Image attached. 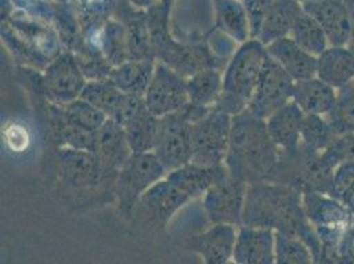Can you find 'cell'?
Wrapping results in <instances>:
<instances>
[{
	"label": "cell",
	"instance_id": "6da1fadb",
	"mask_svg": "<svg viewBox=\"0 0 354 264\" xmlns=\"http://www.w3.org/2000/svg\"><path fill=\"white\" fill-rule=\"evenodd\" d=\"M241 226L270 229L281 234L301 238L316 255V241L319 236L304 213L301 191L292 187L270 181L250 184L248 187Z\"/></svg>",
	"mask_w": 354,
	"mask_h": 264
},
{
	"label": "cell",
	"instance_id": "7a4b0ae2",
	"mask_svg": "<svg viewBox=\"0 0 354 264\" xmlns=\"http://www.w3.org/2000/svg\"><path fill=\"white\" fill-rule=\"evenodd\" d=\"M279 149L271 140L266 120L249 110L232 117V132L225 167L246 184L267 181L279 160Z\"/></svg>",
	"mask_w": 354,
	"mask_h": 264
},
{
	"label": "cell",
	"instance_id": "3957f363",
	"mask_svg": "<svg viewBox=\"0 0 354 264\" xmlns=\"http://www.w3.org/2000/svg\"><path fill=\"white\" fill-rule=\"evenodd\" d=\"M149 10L148 24L156 61L165 64L185 78L207 69L225 70L230 59L218 56L205 41L183 44L171 36L167 24L169 12L162 3Z\"/></svg>",
	"mask_w": 354,
	"mask_h": 264
},
{
	"label": "cell",
	"instance_id": "277c9868",
	"mask_svg": "<svg viewBox=\"0 0 354 264\" xmlns=\"http://www.w3.org/2000/svg\"><path fill=\"white\" fill-rule=\"evenodd\" d=\"M267 57L265 45L257 39L239 45L223 70V90L216 107L232 117L248 110Z\"/></svg>",
	"mask_w": 354,
	"mask_h": 264
},
{
	"label": "cell",
	"instance_id": "5b68a950",
	"mask_svg": "<svg viewBox=\"0 0 354 264\" xmlns=\"http://www.w3.org/2000/svg\"><path fill=\"white\" fill-rule=\"evenodd\" d=\"M167 169L153 152L133 153L120 168L114 182V196L120 213L131 217L142 196L167 176Z\"/></svg>",
	"mask_w": 354,
	"mask_h": 264
},
{
	"label": "cell",
	"instance_id": "8992f818",
	"mask_svg": "<svg viewBox=\"0 0 354 264\" xmlns=\"http://www.w3.org/2000/svg\"><path fill=\"white\" fill-rule=\"evenodd\" d=\"M192 123L188 106L181 111L159 117L152 152L167 172L192 162Z\"/></svg>",
	"mask_w": 354,
	"mask_h": 264
},
{
	"label": "cell",
	"instance_id": "52a82bcc",
	"mask_svg": "<svg viewBox=\"0 0 354 264\" xmlns=\"http://www.w3.org/2000/svg\"><path fill=\"white\" fill-rule=\"evenodd\" d=\"M232 132V115L213 107L192 123V162L203 167L225 164Z\"/></svg>",
	"mask_w": 354,
	"mask_h": 264
},
{
	"label": "cell",
	"instance_id": "ba28073f",
	"mask_svg": "<svg viewBox=\"0 0 354 264\" xmlns=\"http://www.w3.org/2000/svg\"><path fill=\"white\" fill-rule=\"evenodd\" d=\"M88 79L80 68L73 52H61L48 64L41 77V88L46 101L66 106L81 98Z\"/></svg>",
	"mask_w": 354,
	"mask_h": 264
},
{
	"label": "cell",
	"instance_id": "9c48e42d",
	"mask_svg": "<svg viewBox=\"0 0 354 264\" xmlns=\"http://www.w3.org/2000/svg\"><path fill=\"white\" fill-rule=\"evenodd\" d=\"M303 209L313 230L320 239L339 245L346 227L353 220L352 214L337 197L316 189L301 191Z\"/></svg>",
	"mask_w": 354,
	"mask_h": 264
},
{
	"label": "cell",
	"instance_id": "30bf717a",
	"mask_svg": "<svg viewBox=\"0 0 354 264\" xmlns=\"http://www.w3.org/2000/svg\"><path fill=\"white\" fill-rule=\"evenodd\" d=\"M248 187L245 181L223 173L203 197L204 210L212 225H242V214L246 202Z\"/></svg>",
	"mask_w": 354,
	"mask_h": 264
},
{
	"label": "cell",
	"instance_id": "8fae6325",
	"mask_svg": "<svg viewBox=\"0 0 354 264\" xmlns=\"http://www.w3.org/2000/svg\"><path fill=\"white\" fill-rule=\"evenodd\" d=\"M294 90L295 81L268 56L248 110L254 117L266 120L292 101Z\"/></svg>",
	"mask_w": 354,
	"mask_h": 264
},
{
	"label": "cell",
	"instance_id": "7c38bea8",
	"mask_svg": "<svg viewBox=\"0 0 354 264\" xmlns=\"http://www.w3.org/2000/svg\"><path fill=\"white\" fill-rule=\"evenodd\" d=\"M145 102L151 114L156 117L184 110L189 104L187 78L158 61Z\"/></svg>",
	"mask_w": 354,
	"mask_h": 264
},
{
	"label": "cell",
	"instance_id": "4fadbf2b",
	"mask_svg": "<svg viewBox=\"0 0 354 264\" xmlns=\"http://www.w3.org/2000/svg\"><path fill=\"white\" fill-rule=\"evenodd\" d=\"M93 153L101 164L107 187L114 191V182L120 168L133 155L122 126L111 119H107V122L94 135Z\"/></svg>",
	"mask_w": 354,
	"mask_h": 264
},
{
	"label": "cell",
	"instance_id": "5bb4252c",
	"mask_svg": "<svg viewBox=\"0 0 354 264\" xmlns=\"http://www.w3.org/2000/svg\"><path fill=\"white\" fill-rule=\"evenodd\" d=\"M57 172L64 184L74 189H94L107 187L97 156L84 149L59 148Z\"/></svg>",
	"mask_w": 354,
	"mask_h": 264
},
{
	"label": "cell",
	"instance_id": "9a60e30c",
	"mask_svg": "<svg viewBox=\"0 0 354 264\" xmlns=\"http://www.w3.org/2000/svg\"><path fill=\"white\" fill-rule=\"evenodd\" d=\"M306 12L322 26L330 46H348L353 35V17L346 0H306Z\"/></svg>",
	"mask_w": 354,
	"mask_h": 264
},
{
	"label": "cell",
	"instance_id": "2e32d148",
	"mask_svg": "<svg viewBox=\"0 0 354 264\" xmlns=\"http://www.w3.org/2000/svg\"><path fill=\"white\" fill-rule=\"evenodd\" d=\"M238 226L216 223L203 233L193 235L187 247L201 256L204 264H229L233 261Z\"/></svg>",
	"mask_w": 354,
	"mask_h": 264
},
{
	"label": "cell",
	"instance_id": "e0dca14e",
	"mask_svg": "<svg viewBox=\"0 0 354 264\" xmlns=\"http://www.w3.org/2000/svg\"><path fill=\"white\" fill-rule=\"evenodd\" d=\"M191 201L174 181L165 176L142 196L136 209H140L159 226H165L183 206Z\"/></svg>",
	"mask_w": 354,
	"mask_h": 264
},
{
	"label": "cell",
	"instance_id": "ac0fdd59",
	"mask_svg": "<svg viewBox=\"0 0 354 264\" xmlns=\"http://www.w3.org/2000/svg\"><path fill=\"white\" fill-rule=\"evenodd\" d=\"M119 126L126 132L133 153L152 152L158 133L159 117L151 114L145 98L133 97Z\"/></svg>",
	"mask_w": 354,
	"mask_h": 264
},
{
	"label": "cell",
	"instance_id": "d6986e66",
	"mask_svg": "<svg viewBox=\"0 0 354 264\" xmlns=\"http://www.w3.org/2000/svg\"><path fill=\"white\" fill-rule=\"evenodd\" d=\"M304 117L306 114L291 101L266 119L268 135L281 153H294L301 147Z\"/></svg>",
	"mask_w": 354,
	"mask_h": 264
},
{
	"label": "cell",
	"instance_id": "ffe728a7",
	"mask_svg": "<svg viewBox=\"0 0 354 264\" xmlns=\"http://www.w3.org/2000/svg\"><path fill=\"white\" fill-rule=\"evenodd\" d=\"M275 232L239 226L233 261L238 264H274Z\"/></svg>",
	"mask_w": 354,
	"mask_h": 264
},
{
	"label": "cell",
	"instance_id": "44dd1931",
	"mask_svg": "<svg viewBox=\"0 0 354 264\" xmlns=\"http://www.w3.org/2000/svg\"><path fill=\"white\" fill-rule=\"evenodd\" d=\"M266 50L295 82L316 77L317 57L300 48L291 37H284L267 45Z\"/></svg>",
	"mask_w": 354,
	"mask_h": 264
},
{
	"label": "cell",
	"instance_id": "7402d4cb",
	"mask_svg": "<svg viewBox=\"0 0 354 264\" xmlns=\"http://www.w3.org/2000/svg\"><path fill=\"white\" fill-rule=\"evenodd\" d=\"M339 90L315 77L295 82L292 101L306 115L328 117L337 102Z\"/></svg>",
	"mask_w": 354,
	"mask_h": 264
},
{
	"label": "cell",
	"instance_id": "603a6c76",
	"mask_svg": "<svg viewBox=\"0 0 354 264\" xmlns=\"http://www.w3.org/2000/svg\"><path fill=\"white\" fill-rule=\"evenodd\" d=\"M316 77L339 88L354 82V52L349 46H329L317 57Z\"/></svg>",
	"mask_w": 354,
	"mask_h": 264
},
{
	"label": "cell",
	"instance_id": "cb8c5ba5",
	"mask_svg": "<svg viewBox=\"0 0 354 264\" xmlns=\"http://www.w3.org/2000/svg\"><path fill=\"white\" fill-rule=\"evenodd\" d=\"M81 98L95 106L106 117L119 124L124 113L127 111L133 97L120 91L113 84V81L107 78L98 81H88Z\"/></svg>",
	"mask_w": 354,
	"mask_h": 264
},
{
	"label": "cell",
	"instance_id": "d4e9b609",
	"mask_svg": "<svg viewBox=\"0 0 354 264\" xmlns=\"http://www.w3.org/2000/svg\"><path fill=\"white\" fill-rule=\"evenodd\" d=\"M301 11L303 4L300 0H274L257 40L267 46L277 40L290 37Z\"/></svg>",
	"mask_w": 354,
	"mask_h": 264
},
{
	"label": "cell",
	"instance_id": "484cf974",
	"mask_svg": "<svg viewBox=\"0 0 354 264\" xmlns=\"http://www.w3.org/2000/svg\"><path fill=\"white\" fill-rule=\"evenodd\" d=\"M156 62L155 59H129L113 69L110 79L124 94L145 98Z\"/></svg>",
	"mask_w": 354,
	"mask_h": 264
},
{
	"label": "cell",
	"instance_id": "4316f807",
	"mask_svg": "<svg viewBox=\"0 0 354 264\" xmlns=\"http://www.w3.org/2000/svg\"><path fill=\"white\" fill-rule=\"evenodd\" d=\"M216 27L239 45L251 40V28L241 0H214Z\"/></svg>",
	"mask_w": 354,
	"mask_h": 264
},
{
	"label": "cell",
	"instance_id": "83f0119b",
	"mask_svg": "<svg viewBox=\"0 0 354 264\" xmlns=\"http://www.w3.org/2000/svg\"><path fill=\"white\" fill-rule=\"evenodd\" d=\"M189 104L200 109L217 106L223 90V72L207 69L187 78Z\"/></svg>",
	"mask_w": 354,
	"mask_h": 264
},
{
	"label": "cell",
	"instance_id": "f1b7e54d",
	"mask_svg": "<svg viewBox=\"0 0 354 264\" xmlns=\"http://www.w3.org/2000/svg\"><path fill=\"white\" fill-rule=\"evenodd\" d=\"M290 37L300 48H303L304 50H307L315 57H319L320 55H323L325 50L330 46L322 26L316 21V19L313 16L306 12L304 8L297 17Z\"/></svg>",
	"mask_w": 354,
	"mask_h": 264
},
{
	"label": "cell",
	"instance_id": "f546056e",
	"mask_svg": "<svg viewBox=\"0 0 354 264\" xmlns=\"http://www.w3.org/2000/svg\"><path fill=\"white\" fill-rule=\"evenodd\" d=\"M337 136L328 117L306 115L301 130V147L312 153L324 152L335 142Z\"/></svg>",
	"mask_w": 354,
	"mask_h": 264
},
{
	"label": "cell",
	"instance_id": "4dcf8cb0",
	"mask_svg": "<svg viewBox=\"0 0 354 264\" xmlns=\"http://www.w3.org/2000/svg\"><path fill=\"white\" fill-rule=\"evenodd\" d=\"M274 264H315V252L301 238L275 232Z\"/></svg>",
	"mask_w": 354,
	"mask_h": 264
},
{
	"label": "cell",
	"instance_id": "1f68e13d",
	"mask_svg": "<svg viewBox=\"0 0 354 264\" xmlns=\"http://www.w3.org/2000/svg\"><path fill=\"white\" fill-rule=\"evenodd\" d=\"M326 117L337 136L354 133V82L339 88L336 106Z\"/></svg>",
	"mask_w": 354,
	"mask_h": 264
},
{
	"label": "cell",
	"instance_id": "d6a6232c",
	"mask_svg": "<svg viewBox=\"0 0 354 264\" xmlns=\"http://www.w3.org/2000/svg\"><path fill=\"white\" fill-rule=\"evenodd\" d=\"M100 49L113 68L127 62L130 59V50L124 27L110 24L101 37Z\"/></svg>",
	"mask_w": 354,
	"mask_h": 264
},
{
	"label": "cell",
	"instance_id": "836d02e7",
	"mask_svg": "<svg viewBox=\"0 0 354 264\" xmlns=\"http://www.w3.org/2000/svg\"><path fill=\"white\" fill-rule=\"evenodd\" d=\"M62 109L66 117L74 126L88 132L98 131L109 119L101 110L82 98L62 106Z\"/></svg>",
	"mask_w": 354,
	"mask_h": 264
},
{
	"label": "cell",
	"instance_id": "e575fe53",
	"mask_svg": "<svg viewBox=\"0 0 354 264\" xmlns=\"http://www.w3.org/2000/svg\"><path fill=\"white\" fill-rule=\"evenodd\" d=\"M332 196L339 198L354 185V160L339 162L330 175Z\"/></svg>",
	"mask_w": 354,
	"mask_h": 264
},
{
	"label": "cell",
	"instance_id": "d590c367",
	"mask_svg": "<svg viewBox=\"0 0 354 264\" xmlns=\"http://www.w3.org/2000/svg\"><path fill=\"white\" fill-rule=\"evenodd\" d=\"M250 21L251 39H258L274 0H241Z\"/></svg>",
	"mask_w": 354,
	"mask_h": 264
},
{
	"label": "cell",
	"instance_id": "8d00e7d4",
	"mask_svg": "<svg viewBox=\"0 0 354 264\" xmlns=\"http://www.w3.org/2000/svg\"><path fill=\"white\" fill-rule=\"evenodd\" d=\"M337 246L339 261L344 264H354V218L341 236Z\"/></svg>",
	"mask_w": 354,
	"mask_h": 264
},
{
	"label": "cell",
	"instance_id": "74e56055",
	"mask_svg": "<svg viewBox=\"0 0 354 264\" xmlns=\"http://www.w3.org/2000/svg\"><path fill=\"white\" fill-rule=\"evenodd\" d=\"M339 200L348 209V211L352 214V217L354 218V185L349 191H345Z\"/></svg>",
	"mask_w": 354,
	"mask_h": 264
},
{
	"label": "cell",
	"instance_id": "f35d334b",
	"mask_svg": "<svg viewBox=\"0 0 354 264\" xmlns=\"http://www.w3.org/2000/svg\"><path fill=\"white\" fill-rule=\"evenodd\" d=\"M133 7L138 8H151L153 6H156L158 0H129Z\"/></svg>",
	"mask_w": 354,
	"mask_h": 264
},
{
	"label": "cell",
	"instance_id": "ab89813d",
	"mask_svg": "<svg viewBox=\"0 0 354 264\" xmlns=\"http://www.w3.org/2000/svg\"><path fill=\"white\" fill-rule=\"evenodd\" d=\"M160 3L164 6V8L169 12V11H171V6H172L174 0H160Z\"/></svg>",
	"mask_w": 354,
	"mask_h": 264
},
{
	"label": "cell",
	"instance_id": "60d3db41",
	"mask_svg": "<svg viewBox=\"0 0 354 264\" xmlns=\"http://www.w3.org/2000/svg\"><path fill=\"white\" fill-rule=\"evenodd\" d=\"M229 264H238L234 262V261H232V262H229Z\"/></svg>",
	"mask_w": 354,
	"mask_h": 264
}]
</instances>
